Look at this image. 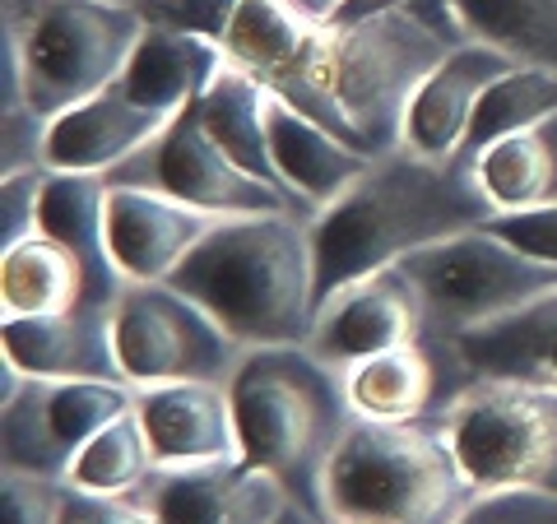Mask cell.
Segmentation results:
<instances>
[{
  "label": "cell",
  "instance_id": "cell-1",
  "mask_svg": "<svg viewBox=\"0 0 557 524\" xmlns=\"http://www.w3.org/2000/svg\"><path fill=\"white\" fill-rule=\"evenodd\" d=\"M469 33L446 0H381L321 24L284 75L270 79L293 108L348 149L381 159L399 149L413 93Z\"/></svg>",
  "mask_w": 557,
  "mask_h": 524
},
{
  "label": "cell",
  "instance_id": "cell-2",
  "mask_svg": "<svg viewBox=\"0 0 557 524\" xmlns=\"http://www.w3.org/2000/svg\"><path fill=\"white\" fill-rule=\"evenodd\" d=\"M497 219L469 159H423L409 145L368 163V172L311 219L317 302L354 278L399 265L405 255Z\"/></svg>",
  "mask_w": 557,
  "mask_h": 524
},
{
  "label": "cell",
  "instance_id": "cell-3",
  "mask_svg": "<svg viewBox=\"0 0 557 524\" xmlns=\"http://www.w3.org/2000/svg\"><path fill=\"white\" fill-rule=\"evenodd\" d=\"M168 284L196 297L242 348L307 344L321 307L311 219L298 214L223 219L182 260Z\"/></svg>",
  "mask_w": 557,
  "mask_h": 524
},
{
  "label": "cell",
  "instance_id": "cell-4",
  "mask_svg": "<svg viewBox=\"0 0 557 524\" xmlns=\"http://www.w3.org/2000/svg\"><path fill=\"white\" fill-rule=\"evenodd\" d=\"M237 417V460L288 487L293 501L321 511V478L344 427L354 423L348 380L307 344L247 348L228 380Z\"/></svg>",
  "mask_w": 557,
  "mask_h": 524
},
{
  "label": "cell",
  "instance_id": "cell-5",
  "mask_svg": "<svg viewBox=\"0 0 557 524\" xmlns=\"http://www.w3.org/2000/svg\"><path fill=\"white\" fill-rule=\"evenodd\" d=\"M474 497L479 487L442 423H372L354 413L321 478L325 524H456Z\"/></svg>",
  "mask_w": 557,
  "mask_h": 524
},
{
  "label": "cell",
  "instance_id": "cell-6",
  "mask_svg": "<svg viewBox=\"0 0 557 524\" xmlns=\"http://www.w3.org/2000/svg\"><path fill=\"white\" fill-rule=\"evenodd\" d=\"M149 14L112 0H0V47L20 57L24 108L61 116L126 75Z\"/></svg>",
  "mask_w": 557,
  "mask_h": 524
},
{
  "label": "cell",
  "instance_id": "cell-7",
  "mask_svg": "<svg viewBox=\"0 0 557 524\" xmlns=\"http://www.w3.org/2000/svg\"><path fill=\"white\" fill-rule=\"evenodd\" d=\"M399 270L423 302L428 339L446 344L557 292L553 260L520 251L516 241L493 228H469L446 241H432V247L399 260Z\"/></svg>",
  "mask_w": 557,
  "mask_h": 524
},
{
  "label": "cell",
  "instance_id": "cell-8",
  "mask_svg": "<svg viewBox=\"0 0 557 524\" xmlns=\"http://www.w3.org/2000/svg\"><path fill=\"white\" fill-rule=\"evenodd\" d=\"M437 423L479 492L487 487L557 492V390L479 376L450 399Z\"/></svg>",
  "mask_w": 557,
  "mask_h": 524
},
{
  "label": "cell",
  "instance_id": "cell-9",
  "mask_svg": "<svg viewBox=\"0 0 557 524\" xmlns=\"http://www.w3.org/2000/svg\"><path fill=\"white\" fill-rule=\"evenodd\" d=\"M112 344L131 386L214 380L228 386L247 358L228 329L172 284H131L112 307Z\"/></svg>",
  "mask_w": 557,
  "mask_h": 524
},
{
  "label": "cell",
  "instance_id": "cell-10",
  "mask_svg": "<svg viewBox=\"0 0 557 524\" xmlns=\"http://www.w3.org/2000/svg\"><path fill=\"white\" fill-rule=\"evenodd\" d=\"M112 186H145L168 200H182L190 209H205L214 219H251V214H298L317 219L311 209L288 196L284 186L260 182L256 172L233 163L205 130L200 108H186L149 139L139 153H131L121 167L108 172Z\"/></svg>",
  "mask_w": 557,
  "mask_h": 524
},
{
  "label": "cell",
  "instance_id": "cell-11",
  "mask_svg": "<svg viewBox=\"0 0 557 524\" xmlns=\"http://www.w3.org/2000/svg\"><path fill=\"white\" fill-rule=\"evenodd\" d=\"M413 339H428L423 302H418L405 270L386 265L325 297L317 307V321H311L307 348L321 362L348 372V366L368 362L376 353H391V348Z\"/></svg>",
  "mask_w": 557,
  "mask_h": 524
},
{
  "label": "cell",
  "instance_id": "cell-12",
  "mask_svg": "<svg viewBox=\"0 0 557 524\" xmlns=\"http://www.w3.org/2000/svg\"><path fill=\"white\" fill-rule=\"evenodd\" d=\"M153 524H274L288 487L242 460L159 464L131 497Z\"/></svg>",
  "mask_w": 557,
  "mask_h": 524
},
{
  "label": "cell",
  "instance_id": "cell-13",
  "mask_svg": "<svg viewBox=\"0 0 557 524\" xmlns=\"http://www.w3.org/2000/svg\"><path fill=\"white\" fill-rule=\"evenodd\" d=\"M348 404L372 423H437L469 380V366L446 339H413L348 366Z\"/></svg>",
  "mask_w": 557,
  "mask_h": 524
},
{
  "label": "cell",
  "instance_id": "cell-14",
  "mask_svg": "<svg viewBox=\"0 0 557 524\" xmlns=\"http://www.w3.org/2000/svg\"><path fill=\"white\" fill-rule=\"evenodd\" d=\"M223 219L168 200L145 186L108 182V241L131 284H168L177 265L219 228Z\"/></svg>",
  "mask_w": 557,
  "mask_h": 524
},
{
  "label": "cell",
  "instance_id": "cell-15",
  "mask_svg": "<svg viewBox=\"0 0 557 524\" xmlns=\"http://www.w3.org/2000/svg\"><path fill=\"white\" fill-rule=\"evenodd\" d=\"M0 358L51 380H126L112 344V307L98 302L51 316H0Z\"/></svg>",
  "mask_w": 557,
  "mask_h": 524
},
{
  "label": "cell",
  "instance_id": "cell-16",
  "mask_svg": "<svg viewBox=\"0 0 557 524\" xmlns=\"http://www.w3.org/2000/svg\"><path fill=\"white\" fill-rule=\"evenodd\" d=\"M511 65H520V61H511L507 51L487 47L479 38H465L437 70H432L423 89L413 93L409 116H405V139H399V145H409L413 153L437 159V163L460 159L465 135L474 126L483 93L493 89Z\"/></svg>",
  "mask_w": 557,
  "mask_h": 524
},
{
  "label": "cell",
  "instance_id": "cell-17",
  "mask_svg": "<svg viewBox=\"0 0 557 524\" xmlns=\"http://www.w3.org/2000/svg\"><path fill=\"white\" fill-rule=\"evenodd\" d=\"M135 413L159 464L237 460V417L228 386H214V380L135 386Z\"/></svg>",
  "mask_w": 557,
  "mask_h": 524
},
{
  "label": "cell",
  "instance_id": "cell-18",
  "mask_svg": "<svg viewBox=\"0 0 557 524\" xmlns=\"http://www.w3.org/2000/svg\"><path fill=\"white\" fill-rule=\"evenodd\" d=\"M168 121L172 116L139 108L121 84H108L102 93L47 121L42 163L47 172H98V177H108L112 167L145 149Z\"/></svg>",
  "mask_w": 557,
  "mask_h": 524
},
{
  "label": "cell",
  "instance_id": "cell-19",
  "mask_svg": "<svg viewBox=\"0 0 557 524\" xmlns=\"http://www.w3.org/2000/svg\"><path fill=\"white\" fill-rule=\"evenodd\" d=\"M228 65H233V57H228V47L219 42V33L149 20L145 38H139L135 57L126 65V75L116 84L139 102V108L177 116L186 108H196L205 98V89Z\"/></svg>",
  "mask_w": 557,
  "mask_h": 524
},
{
  "label": "cell",
  "instance_id": "cell-20",
  "mask_svg": "<svg viewBox=\"0 0 557 524\" xmlns=\"http://www.w3.org/2000/svg\"><path fill=\"white\" fill-rule=\"evenodd\" d=\"M38 233L61 241L79 260L89 297L84 302L116 307L131 278L121 274L112 241H108V177L98 172H51L38 209Z\"/></svg>",
  "mask_w": 557,
  "mask_h": 524
},
{
  "label": "cell",
  "instance_id": "cell-21",
  "mask_svg": "<svg viewBox=\"0 0 557 524\" xmlns=\"http://www.w3.org/2000/svg\"><path fill=\"white\" fill-rule=\"evenodd\" d=\"M265 121H270V153H274L278 182H284L311 214L335 204L372 163L368 153L348 149L339 135H330L321 121H311L302 108H293V102L274 89L265 102Z\"/></svg>",
  "mask_w": 557,
  "mask_h": 524
},
{
  "label": "cell",
  "instance_id": "cell-22",
  "mask_svg": "<svg viewBox=\"0 0 557 524\" xmlns=\"http://www.w3.org/2000/svg\"><path fill=\"white\" fill-rule=\"evenodd\" d=\"M469 376L530 380V386L557 390V292L511 311L493 325H479L456 339Z\"/></svg>",
  "mask_w": 557,
  "mask_h": 524
},
{
  "label": "cell",
  "instance_id": "cell-23",
  "mask_svg": "<svg viewBox=\"0 0 557 524\" xmlns=\"http://www.w3.org/2000/svg\"><path fill=\"white\" fill-rule=\"evenodd\" d=\"M321 20L302 0H228L219 24V42L228 47L233 65L260 79H278L307 51Z\"/></svg>",
  "mask_w": 557,
  "mask_h": 524
},
{
  "label": "cell",
  "instance_id": "cell-24",
  "mask_svg": "<svg viewBox=\"0 0 557 524\" xmlns=\"http://www.w3.org/2000/svg\"><path fill=\"white\" fill-rule=\"evenodd\" d=\"M265 102H270V84L251 75L242 65H228L223 75L209 84L205 98L196 102L205 130L214 135V145L228 153L233 163L256 172L260 182L284 186L274 172V153H270V121H265ZM288 190V186H284ZM293 196V190H288Z\"/></svg>",
  "mask_w": 557,
  "mask_h": 524
},
{
  "label": "cell",
  "instance_id": "cell-25",
  "mask_svg": "<svg viewBox=\"0 0 557 524\" xmlns=\"http://www.w3.org/2000/svg\"><path fill=\"white\" fill-rule=\"evenodd\" d=\"M479 186L497 214H520L557 200V112L530 130H516L487 145L479 159Z\"/></svg>",
  "mask_w": 557,
  "mask_h": 524
},
{
  "label": "cell",
  "instance_id": "cell-26",
  "mask_svg": "<svg viewBox=\"0 0 557 524\" xmlns=\"http://www.w3.org/2000/svg\"><path fill=\"white\" fill-rule=\"evenodd\" d=\"M89 297L79 260L61 241L28 237L0 251V316H51Z\"/></svg>",
  "mask_w": 557,
  "mask_h": 524
},
{
  "label": "cell",
  "instance_id": "cell-27",
  "mask_svg": "<svg viewBox=\"0 0 557 524\" xmlns=\"http://www.w3.org/2000/svg\"><path fill=\"white\" fill-rule=\"evenodd\" d=\"M469 38L520 65L557 70V0H446Z\"/></svg>",
  "mask_w": 557,
  "mask_h": 524
},
{
  "label": "cell",
  "instance_id": "cell-28",
  "mask_svg": "<svg viewBox=\"0 0 557 524\" xmlns=\"http://www.w3.org/2000/svg\"><path fill=\"white\" fill-rule=\"evenodd\" d=\"M153 469H159V460H153L145 423H139V413L131 404L126 413H116L108 427H98L89 441L75 450L65 483L79 487V492H94V497H135Z\"/></svg>",
  "mask_w": 557,
  "mask_h": 524
},
{
  "label": "cell",
  "instance_id": "cell-29",
  "mask_svg": "<svg viewBox=\"0 0 557 524\" xmlns=\"http://www.w3.org/2000/svg\"><path fill=\"white\" fill-rule=\"evenodd\" d=\"M553 112H557V70L511 65L507 75L483 93L479 112H474V126H469V135H465L460 159L474 163L487 145H497V139H507L516 130H530Z\"/></svg>",
  "mask_w": 557,
  "mask_h": 524
},
{
  "label": "cell",
  "instance_id": "cell-30",
  "mask_svg": "<svg viewBox=\"0 0 557 524\" xmlns=\"http://www.w3.org/2000/svg\"><path fill=\"white\" fill-rule=\"evenodd\" d=\"M131 404H135L131 380H51L47 417H51V436H57L61 456L75 460V450L89 441L98 427H108L116 413H126Z\"/></svg>",
  "mask_w": 557,
  "mask_h": 524
},
{
  "label": "cell",
  "instance_id": "cell-31",
  "mask_svg": "<svg viewBox=\"0 0 557 524\" xmlns=\"http://www.w3.org/2000/svg\"><path fill=\"white\" fill-rule=\"evenodd\" d=\"M70 492L65 478L0 464V524H61Z\"/></svg>",
  "mask_w": 557,
  "mask_h": 524
},
{
  "label": "cell",
  "instance_id": "cell-32",
  "mask_svg": "<svg viewBox=\"0 0 557 524\" xmlns=\"http://www.w3.org/2000/svg\"><path fill=\"white\" fill-rule=\"evenodd\" d=\"M456 524H557V492H544V487H487L456 515Z\"/></svg>",
  "mask_w": 557,
  "mask_h": 524
},
{
  "label": "cell",
  "instance_id": "cell-33",
  "mask_svg": "<svg viewBox=\"0 0 557 524\" xmlns=\"http://www.w3.org/2000/svg\"><path fill=\"white\" fill-rule=\"evenodd\" d=\"M47 177H51L47 167L0 172V251L38 237V209H42Z\"/></svg>",
  "mask_w": 557,
  "mask_h": 524
},
{
  "label": "cell",
  "instance_id": "cell-34",
  "mask_svg": "<svg viewBox=\"0 0 557 524\" xmlns=\"http://www.w3.org/2000/svg\"><path fill=\"white\" fill-rule=\"evenodd\" d=\"M47 116L38 112H0V172L47 167Z\"/></svg>",
  "mask_w": 557,
  "mask_h": 524
},
{
  "label": "cell",
  "instance_id": "cell-35",
  "mask_svg": "<svg viewBox=\"0 0 557 524\" xmlns=\"http://www.w3.org/2000/svg\"><path fill=\"white\" fill-rule=\"evenodd\" d=\"M487 228L502 233L507 241H516L520 251H530L539 260H553L557 265V200L539 204V209H520V214H497Z\"/></svg>",
  "mask_w": 557,
  "mask_h": 524
},
{
  "label": "cell",
  "instance_id": "cell-36",
  "mask_svg": "<svg viewBox=\"0 0 557 524\" xmlns=\"http://www.w3.org/2000/svg\"><path fill=\"white\" fill-rule=\"evenodd\" d=\"M61 524H153L131 497H94V492H70Z\"/></svg>",
  "mask_w": 557,
  "mask_h": 524
},
{
  "label": "cell",
  "instance_id": "cell-37",
  "mask_svg": "<svg viewBox=\"0 0 557 524\" xmlns=\"http://www.w3.org/2000/svg\"><path fill=\"white\" fill-rule=\"evenodd\" d=\"M302 5H307L311 14H317L321 24H330V20H339L344 10H354V0H302Z\"/></svg>",
  "mask_w": 557,
  "mask_h": 524
},
{
  "label": "cell",
  "instance_id": "cell-38",
  "mask_svg": "<svg viewBox=\"0 0 557 524\" xmlns=\"http://www.w3.org/2000/svg\"><path fill=\"white\" fill-rule=\"evenodd\" d=\"M274 524H325V520H321L317 511H307L302 501H288L284 511H278V520H274Z\"/></svg>",
  "mask_w": 557,
  "mask_h": 524
},
{
  "label": "cell",
  "instance_id": "cell-39",
  "mask_svg": "<svg viewBox=\"0 0 557 524\" xmlns=\"http://www.w3.org/2000/svg\"><path fill=\"white\" fill-rule=\"evenodd\" d=\"M112 5H135V10H145V14H153L163 5V0H112Z\"/></svg>",
  "mask_w": 557,
  "mask_h": 524
},
{
  "label": "cell",
  "instance_id": "cell-40",
  "mask_svg": "<svg viewBox=\"0 0 557 524\" xmlns=\"http://www.w3.org/2000/svg\"><path fill=\"white\" fill-rule=\"evenodd\" d=\"M354 5H381V0H354Z\"/></svg>",
  "mask_w": 557,
  "mask_h": 524
}]
</instances>
